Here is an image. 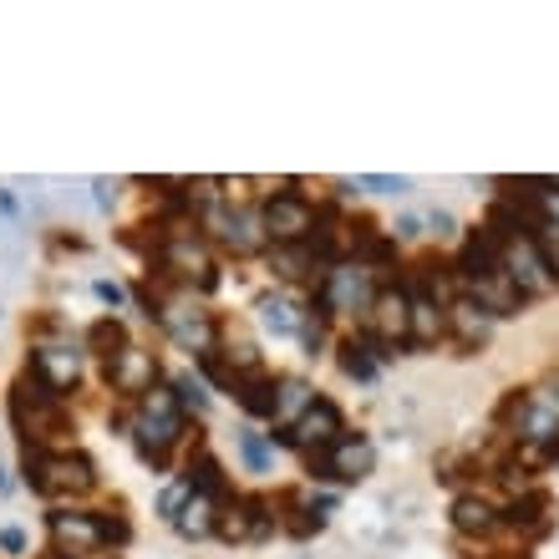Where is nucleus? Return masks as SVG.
Returning a JSON list of instances; mask_svg holds the SVG:
<instances>
[{"label": "nucleus", "mask_w": 559, "mask_h": 559, "mask_svg": "<svg viewBox=\"0 0 559 559\" xmlns=\"http://www.w3.org/2000/svg\"><path fill=\"white\" fill-rule=\"evenodd\" d=\"M133 438H138V453H143L153 468H163V463H168V448L183 438V402H178V392L153 386L147 397H138Z\"/></svg>", "instance_id": "f257e3e1"}, {"label": "nucleus", "mask_w": 559, "mask_h": 559, "mask_svg": "<svg viewBox=\"0 0 559 559\" xmlns=\"http://www.w3.org/2000/svg\"><path fill=\"white\" fill-rule=\"evenodd\" d=\"M15 423H21V432H26L31 448H46V442H57L61 432H67L61 392H51L36 371L21 377V386H15Z\"/></svg>", "instance_id": "f03ea898"}, {"label": "nucleus", "mask_w": 559, "mask_h": 559, "mask_svg": "<svg viewBox=\"0 0 559 559\" xmlns=\"http://www.w3.org/2000/svg\"><path fill=\"white\" fill-rule=\"evenodd\" d=\"M499 417L514 427L519 442H530L534 457L559 448V397H549V392H514Z\"/></svg>", "instance_id": "7ed1b4c3"}, {"label": "nucleus", "mask_w": 559, "mask_h": 559, "mask_svg": "<svg viewBox=\"0 0 559 559\" xmlns=\"http://www.w3.org/2000/svg\"><path fill=\"white\" fill-rule=\"evenodd\" d=\"M26 478L36 493H87L97 484V468L92 457L82 453H46V448H31L26 442Z\"/></svg>", "instance_id": "20e7f679"}, {"label": "nucleus", "mask_w": 559, "mask_h": 559, "mask_svg": "<svg viewBox=\"0 0 559 559\" xmlns=\"http://www.w3.org/2000/svg\"><path fill=\"white\" fill-rule=\"evenodd\" d=\"M499 265H503V275H509V280L519 285V295H549V290L559 285V280L549 275L545 250H539V239H534V235H514V239H503Z\"/></svg>", "instance_id": "39448f33"}, {"label": "nucleus", "mask_w": 559, "mask_h": 559, "mask_svg": "<svg viewBox=\"0 0 559 559\" xmlns=\"http://www.w3.org/2000/svg\"><path fill=\"white\" fill-rule=\"evenodd\" d=\"M377 290H371L367 265H331L321 280V316H346V310H371Z\"/></svg>", "instance_id": "423d86ee"}, {"label": "nucleus", "mask_w": 559, "mask_h": 559, "mask_svg": "<svg viewBox=\"0 0 559 559\" xmlns=\"http://www.w3.org/2000/svg\"><path fill=\"white\" fill-rule=\"evenodd\" d=\"M407 331H413V300L407 290H377L367 310V341L377 346H407Z\"/></svg>", "instance_id": "0eeeda50"}, {"label": "nucleus", "mask_w": 559, "mask_h": 559, "mask_svg": "<svg viewBox=\"0 0 559 559\" xmlns=\"http://www.w3.org/2000/svg\"><path fill=\"white\" fill-rule=\"evenodd\" d=\"M260 219H265V235L275 239V245H306L310 229H316V209H310L300 193H275Z\"/></svg>", "instance_id": "6e6552de"}, {"label": "nucleus", "mask_w": 559, "mask_h": 559, "mask_svg": "<svg viewBox=\"0 0 559 559\" xmlns=\"http://www.w3.org/2000/svg\"><path fill=\"white\" fill-rule=\"evenodd\" d=\"M46 530H51V545H57L61 555L72 549L76 559L97 555V549L107 545V534H103V514H72V509H57V514L46 519Z\"/></svg>", "instance_id": "1a4fd4ad"}, {"label": "nucleus", "mask_w": 559, "mask_h": 559, "mask_svg": "<svg viewBox=\"0 0 559 559\" xmlns=\"http://www.w3.org/2000/svg\"><path fill=\"white\" fill-rule=\"evenodd\" d=\"M107 386L122 392V397H147L158 386V361L143 346H122L112 361H107Z\"/></svg>", "instance_id": "9d476101"}, {"label": "nucleus", "mask_w": 559, "mask_h": 559, "mask_svg": "<svg viewBox=\"0 0 559 559\" xmlns=\"http://www.w3.org/2000/svg\"><path fill=\"white\" fill-rule=\"evenodd\" d=\"M163 325H168V336L183 346V352H193V356H209L214 352V321H209V310H199V306H163V316H158Z\"/></svg>", "instance_id": "9b49d317"}, {"label": "nucleus", "mask_w": 559, "mask_h": 559, "mask_svg": "<svg viewBox=\"0 0 559 559\" xmlns=\"http://www.w3.org/2000/svg\"><path fill=\"white\" fill-rule=\"evenodd\" d=\"M371 463H377V448H371V438L352 432V438H341V442H331V448H325L321 478H367Z\"/></svg>", "instance_id": "f8f14e48"}, {"label": "nucleus", "mask_w": 559, "mask_h": 559, "mask_svg": "<svg viewBox=\"0 0 559 559\" xmlns=\"http://www.w3.org/2000/svg\"><path fill=\"white\" fill-rule=\"evenodd\" d=\"M463 285H468V300H478V306L488 310V316H519V306H524V295H519V285L503 270H484V275H463Z\"/></svg>", "instance_id": "ddd939ff"}, {"label": "nucleus", "mask_w": 559, "mask_h": 559, "mask_svg": "<svg viewBox=\"0 0 559 559\" xmlns=\"http://www.w3.org/2000/svg\"><path fill=\"white\" fill-rule=\"evenodd\" d=\"M260 214H250V209H209V229L229 245L235 254H250L260 250V239H265V229H260Z\"/></svg>", "instance_id": "4468645a"}, {"label": "nucleus", "mask_w": 559, "mask_h": 559, "mask_svg": "<svg viewBox=\"0 0 559 559\" xmlns=\"http://www.w3.org/2000/svg\"><path fill=\"white\" fill-rule=\"evenodd\" d=\"M295 432V448H306V453H316V448H331V442H341V407L336 402H325V397H316L310 402V413L300 417V423L290 427Z\"/></svg>", "instance_id": "2eb2a0df"}, {"label": "nucleus", "mask_w": 559, "mask_h": 559, "mask_svg": "<svg viewBox=\"0 0 559 559\" xmlns=\"http://www.w3.org/2000/svg\"><path fill=\"white\" fill-rule=\"evenodd\" d=\"M31 371H36L51 392H72V386L82 382V356H76L72 346H36Z\"/></svg>", "instance_id": "dca6fc26"}, {"label": "nucleus", "mask_w": 559, "mask_h": 559, "mask_svg": "<svg viewBox=\"0 0 559 559\" xmlns=\"http://www.w3.org/2000/svg\"><path fill=\"white\" fill-rule=\"evenodd\" d=\"M488 331H493V316H488L478 300H448V336L457 341V346H468V352H478L488 341Z\"/></svg>", "instance_id": "f3484780"}, {"label": "nucleus", "mask_w": 559, "mask_h": 559, "mask_svg": "<svg viewBox=\"0 0 559 559\" xmlns=\"http://www.w3.org/2000/svg\"><path fill=\"white\" fill-rule=\"evenodd\" d=\"M413 300V331H407V346H438L448 336V300H432L427 290H407Z\"/></svg>", "instance_id": "a211bd4d"}, {"label": "nucleus", "mask_w": 559, "mask_h": 559, "mask_svg": "<svg viewBox=\"0 0 559 559\" xmlns=\"http://www.w3.org/2000/svg\"><path fill=\"white\" fill-rule=\"evenodd\" d=\"M158 260H163V270H174V275H183V280H199V285H214V265H209V254L193 245L189 235H174L168 245L158 250Z\"/></svg>", "instance_id": "6ab92c4d"}, {"label": "nucleus", "mask_w": 559, "mask_h": 559, "mask_svg": "<svg viewBox=\"0 0 559 559\" xmlns=\"http://www.w3.org/2000/svg\"><path fill=\"white\" fill-rule=\"evenodd\" d=\"M219 509H224V499H214V493H199V488H193L189 503L178 509L174 530L183 534V539H204V534L219 530Z\"/></svg>", "instance_id": "aec40b11"}, {"label": "nucleus", "mask_w": 559, "mask_h": 559, "mask_svg": "<svg viewBox=\"0 0 559 559\" xmlns=\"http://www.w3.org/2000/svg\"><path fill=\"white\" fill-rule=\"evenodd\" d=\"M310 402H316V392H310L300 377H285L280 392H275V427H295L310 413Z\"/></svg>", "instance_id": "412c9836"}, {"label": "nucleus", "mask_w": 559, "mask_h": 559, "mask_svg": "<svg viewBox=\"0 0 559 559\" xmlns=\"http://www.w3.org/2000/svg\"><path fill=\"white\" fill-rule=\"evenodd\" d=\"M453 530L457 534H493V530H499V514H493V503H488V499L463 493V499L453 503Z\"/></svg>", "instance_id": "4be33fe9"}, {"label": "nucleus", "mask_w": 559, "mask_h": 559, "mask_svg": "<svg viewBox=\"0 0 559 559\" xmlns=\"http://www.w3.org/2000/svg\"><path fill=\"white\" fill-rule=\"evenodd\" d=\"M260 321H265V331H275V336H300V316L306 310L295 306V300H285V295H260Z\"/></svg>", "instance_id": "5701e85b"}, {"label": "nucleus", "mask_w": 559, "mask_h": 559, "mask_svg": "<svg viewBox=\"0 0 559 559\" xmlns=\"http://www.w3.org/2000/svg\"><path fill=\"white\" fill-rule=\"evenodd\" d=\"M235 392H239V407H245V413H254V417H275V392H280V386L270 382L265 371H250V377H239Z\"/></svg>", "instance_id": "b1692460"}, {"label": "nucleus", "mask_w": 559, "mask_h": 559, "mask_svg": "<svg viewBox=\"0 0 559 559\" xmlns=\"http://www.w3.org/2000/svg\"><path fill=\"white\" fill-rule=\"evenodd\" d=\"M503 524L519 534H539L545 530V499L539 493H524V499L509 503V514H503Z\"/></svg>", "instance_id": "393cba45"}, {"label": "nucleus", "mask_w": 559, "mask_h": 559, "mask_svg": "<svg viewBox=\"0 0 559 559\" xmlns=\"http://www.w3.org/2000/svg\"><path fill=\"white\" fill-rule=\"evenodd\" d=\"M87 346H92L97 356H103V361H112V356H118L122 346H128V331H122L118 316H107V321L92 325V331H87Z\"/></svg>", "instance_id": "a878e982"}, {"label": "nucleus", "mask_w": 559, "mask_h": 559, "mask_svg": "<svg viewBox=\"0 0 559 559\" xmlns=\"http://www.w3.org/2000/svg\"><path fill=\"white\" fill-rule=\"evenodd\" d=\"M341 371H346V377H356V382H371V377H377L371 341H346V346H341Z\"/></svg>", "instance_id": "bb28decb"}, {"label": "nucleus", "mask_w": 559, "mask_h": 559, "mask_svg": "<svg viewBox=\"0 0 559 559\" xmlns=\"http://www.w3.org/2000/svg\"><path fill=\"white\" fill-rule=\"evenodd\" d=\"M239 457L250 463V473H270V442L250 427H239Z\"/></svg>", "instance_id": "cd10ccee"}, {"label": "nucleus", "mask_w": 559, "mask_h": 559, "mask_svg": "<svg viewBox=\"0 0 559 559\" xmlns=\"http://www.w3.org/2000/svg\"><path fill=\"white\" fill-rule=\"evenodd\" d=\"M300 341H306V356L321 352V341H325V316H316V306L300 316Z\"/></svg>", "instance_id": "c85d7f7f"}, {"label": "nucleus", "mask_w": 559, "mask_h": 559, "mask_svg": "<svg viewBox=\"0 0 559 559\" xmlns=\"http://www.w3.org/2000/svg\"><path fill=\"white\" fill-rule=\"evenodd\" d=\"M356 189H371V193H407L413 183H407V178H392V174H361V178H356Z\"/></svg>", "instance_id": "c756f323"}, {"label": "nucleus", "mask_w": 559, "mask_h": 559, "mask_svg": "<svg viewBox=\"0 0 559 559\" xmlns=\"http://www.w3.org/2000/svg\"><path fill=\"white\" fill-rule=\"evenodd\" d=\"M174 392H178V402H183V407H193V413H204V407H209V392L193 382V377H178Z\"/></svg>", "instance_id": "7c9ffc66"}, {"label": "nucleus", "mask_w": 559, "mask_h": 559, "mask_svg": "<svg viewBox=\"0 0 559 559\" xmlns=\"http://www.w3.org/2000/svg\"><path fill=\"white\" fill-rule=\"evenodd\" d=\"M539 250H545V265H549V275L559 280V239H539Z\"/></svg>", "instance_id": "2f4dec72"}, {"label": "nucleus", "mask_w": 559, "mask_h": 559, "mask_svg": "<svg viewBox=\"0 0 559 559\" xmlns=\"http://www.w3.org/2000/svg\"><path fill=\"white\" fill-rule=\"evenodd\" d=\"M0 549H11V555H21V549H26L21 530H0Z\"/></svg>", "instance_id": "473e14b6"}, {"label": "nucleus", "mask_w": 559, "mask_h": 559, "mask_svg": "<svg viewBox=\"0 0 559 559\" xmlns=\"http://www.w3.org/2000/svg\"><path fill=\"white\" fill-rule=\"evenodd\" d=\"M97 295H103L107 306H122V290L112 285V280H97Z\"/></svg>", "instance_id": "72a5a7b5"}, {"label": "nucleus", "mask_w": 559, "mask_h": 559, "mask_svg": "<svg viewBox=\"0 0 559 559\" xmlns=\"http://www.w3.org/2000/svg\"><path fill=\"white\" fill-rule=\"evenodd\" d=\"M432 229H438V235H453V214H442V209H432Z\"/></svg>", "instance_id": "f704fd0d"}, {"label": "nucleus", "mask_w": 559, "mask_h": 559, "mask_svg": "<svg viewBox=\"0 0 559 559\" xmlns=\"http://www.w3.org/2000/svg\"><path fill=\"white\" fill-rule=\"evenodd\" d=\"M417 235H423V224H417V219H402L397 224V239H417Z\"/></svg>", "instance_id": "c9c22d12"}]
</instances>
